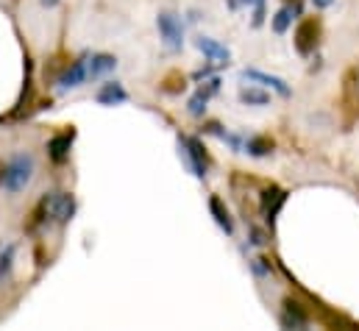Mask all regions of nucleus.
Here are the masks:
<instances>
[{
	"mask_svg": "<svg viewBox=\"0 0 359 331\" xmlns=\"http://www.w3.org/2000/svg\"><path fill=\"white\" fill-rule=\"evenodd\" d=\"M254 270L262 276V273H268L270 270V264H268V259H254Z\"/></svg>",
	"mask_w": 359,
	"mask_h": 331,
	"instance_id": "24",
	"label": "nucleus"
},
{
	"mask_svg": "<svg viewBox=\"0 0 359 331\" xmlns=\"http://www.w3.org/2000/svg\"><path fill=\"white\" fill-rule=\"evenodd\" d=\"M11 262H14V245H6V248L0 250V278H6V276H8Z\"/></svg>",
	"mask_w": 359,
	"mask_h": 331,
	"instance_id": "21",
	"label": "nucleus"
},
{
	"mask_svg": "<svg viewBox=\"0 0 359 331\" xmlns=\"http://www.w3.org/2000/svg\"><path fill=\"white\" fill-rule=\"evenodd\" d=\"M95 97H97L100 106H117V103H126L128 100V92H126V86L120 81H109L97 89Z\"/></svg>",
	"mask_w": 359,
	"mask_h": 331,
	"instance_id": "12",
	"label": "nucleus"
},
{
	"mask_svg": "<svg viewBox=\"0 0 359 331\" xmlns=\"http://www.w3.org/2000/svg\"><path fill=\"white\" fill-rule=\"evenodd\" d=\"M156 25H159V34H162V39H165V45L170 50H181L184 48V28H181V20L173 11H162Z\"/></svg>",
	"mask_w": 359,
	"mask_h": 331,
	"instance_id": "5",
	"label": "nucleus"
},
{
	"mask_svg": "<svg viewBox=\"0 0 359 331\" xmlns=\"http://www.w3.org/2000/svg\"><path fill=\"white\" fill-rule=\"evenodd\" d=\"M312 3H315V8H329L334 0H312Z\"/></svg>",
	"mask_w": 359,
	"mask_h": 331,
	"instance_id": "26",
	"label": "nucleus"
},
{
	"mask_svg": "<svg viewBox=\"0 0 359 331\" xmlns=\"http://www.w3.org/2000/svg\"><path fill=\"white\" fill-rule=\"evenodd\" d=\"M217 89H220V79H212V81H206L192 97H189V103H187V112L192 114V117H201L203 112H206V103H209V97L212 95H217Z\"/></svg>",
	"mask_w": 359,
	"mask_h": 331,
	"instance_id": "10",
	"label": "nucleus"
},
{
	"mask_svg": "<svg viewBox=\"0 0 359 331\" xmlns=\"http://www.w3.org/2000/svg\"><path fill=\"white\" fill-rule=\"evenodd\" d=\"M298 8H301V6H290V3H287L284 8H278L276 17H273V31H276V34H284V31L290 28V22H292V14H298Z\"/></svg>",
	"mask_w": 359,
	"mask_h": 331,
	"instance_id": "18",
	"label": "nucleus"
},
{
	"mask_svg": "<svg viewBox=\"0 0 359 331\" xmlns=\"http://www.w3.org/2000/svg\"><path fill=\"white\" fill-rule=\"evenodd\" d=\"M209 212H212L215 223H217V226H220L226 234H234V220H231V215H229L226 203H223L217 195H212V198H209Z\"/></svg>",
	"mask_w": 359,
	"mask_h": 331,
	"instance_id": "15",
	"label": "nucleus"
},
{
	"mask_svg": "<svg viewBox=\"0 0 359 331\" xmlns=\"http://www.w3.org/2000/svg\"><path fill=\"white\" fill-rule=\"evenodd\" d=\"M59 0H42V6H56Z\"/></svg>",
	"mask_w": 359,
	"mask_h": 331,
	"instance_id": "27",
	"label": "nucleus"
},
{
	"mask_svg": "<svg viewBox=\"0 0 359 331\" xmlns=\"http://www.w3.org/2000/svg\"><path fill=\"white\" fill-rule=\"evenodd\" d=\"M117 67V59L111 53H95L90 59V79H100Z\"/></svg>",
	"mask_w": 359,
	"mask_h": 331,
	"instance_id": "16",
	"label": "nucleus"
},
{
	"mask_svg": "<svg viewBox=\"0 0 359 331\" xmlns=\"http://www.w3.org/2000/svg\"><path fill=\"white\" fill-rule=\"evenodd\" d=\"M287 203V192L281 189V187H276V184H270L268 189L262 192V217L270 223V229H273V223H276V217H278V212H281V206Z\"/></svg>",
	"mask_w": 359,
	"mask_h": 331,
	"instance_id": "8",
	"label": "nucleus"
},
{
	"mask_svg": "<svg viewBox=\"0 0 359 331\" xmlns=\"http://www.w3.org/2000/svg\"><path fill=\"white\" fill-rule=\"evenodd\" d=\"M162 89H165L168 95H181V92L187 89V81H184L181 73H170V76L162 81Z\"/></svg>",
	"mask_w": 359,
	"mask_h": 331,
	"instance_id": "20",
	"label": "nucleus"
},
{
	"mask_svg": "<svg viewBox=\"0 0 359 331\" xmlns=\"http://www.w3.org/2000/svg\"><path fill=\"white\" fill-rule=\"evenodd\" d=\"M243 79H245V81L262 83V86H270V89L278 92L281 97H290V86L281 81L278 76H270V73H262V70H243Z\"/></svg>",
	"mask_w": 359,
	"mask_h": 331,
	"instance_id": "13",
	"label": "nucleus"
},
{
	"mask_svg": "<svg viewBox=\"0 0 359 331\" xmlns=\"http://www.w3.org/2000/svg\"><path fill=\"white\" fill-rule=\"evenodd\" d=\"M265 20V0H254V25H262Z\"/></svg>",
	"mask_w": 359,
	"mask_h": 331,
	"instance_id": "22",
	"label": "nucleus"
},
{
	"mask_svg": "<svg viewBox=\"0 0 359 331\" xmlns=\"http://www.w3.org/2000/svg\"><path fill=\"white\" fill-rule=\"evenodd\" d=\"M312 312L298 301V298H284V312H281V326L284 329H306Z\"/></svg>",
	"mask_w": 359,
	"mask_h": 331,
	"instance_id": "6",
	"label": "nucleus"
},
{
	"mask_svg": "<svg viewBox=\"0 0 359 331\" xmlns=\"http://www.w3.org/2000/svg\"><path fill=\"white\" fill-rule=\"evenodd\" d=\"M229 3V8H243V6H251L254 0H226Z\"/></svg>",
	"mask_w": 359,
	"mask_h": 331,
	"instance_id": "25",
	"label": "nucleus"
},
{
	"mask_svg": "<svg viewBox=\"0 0 359 331\" xmlns=\"http://www.w3.org/2000/svg\"><path fill=\"white\" fill-rule=\"evenodd\" d=\"M284 3H292V6H301V0H284Z\"/></svg>",
	"mask_w": 359,
	"mask_h": 331,
	"instance_id": "28",
	"label": "nucleus"
},
{
	"mask_svg": "<svg viewBox=\"0 0 359 331\" xmlns=\"http://www.w3.org/2000/svg\"><path fill=\"white\" fill-rule=\"evenodd\" d=\"M343 97H346V106L348 112L359 117V70H351L343 81Z\"/></svg>",
	"mask_w": 359,
	"mask_h": 331,
	"instance_id": "14",
	"label": "nucleus"
},
{
	"mask_svg": "<svg viewBox=\"0 0 359 331\" xmlns=\"http://www.w3.org/2000/svg\"><path fill=\"white\" fill-rule=\"evenodd\" d=\"M240 100H243V103H248V106H268L270 95L268 92H262V89L248 86V89H243V92H240Z\"/></svg>",
	"mask_w": 359,
	"mask_h": 331,
	"instance_id": "19",
	"label": "nucleus"
},
{
	"mask_svg": "<svg viewBox=\"0 0 359 331\" xmlns=\"http://www.w3.org/2000/svg\"><path fill=\"white\" fill-rule=\"evenodd\" d=\"M179 154L184 159L187 170L195 175V178H203L206 170H209V154L203 148V142L198 137H179Z\"/></svg>",
	"mask_w": 359,
	"mask_h": 331,
	"instance_id": "2",
	"label": "nucleus"
},
{
	"mask_svg": "<svg viewBox=\"0 0 359 331\" xmlns=\"http://www.w3.org/2000/svg\"><path fill=\"white\" fill-rule=\"evenodd\" d=\"M251 243H254V245H265V243H268L265 231H259V229H251Z\"/></svg>",
	"mask_w": 359,
	"mask_h": 331,
	"instance_id": "23",
	"label": "nucleus"
},
{
	"mask_svg": "<svg viewBox=\"0 0 359 331\" xmlns=\"http://www.w3.org/2000/svg\"><path fill=\"white\" fill-rule=\"evenodd\" d=\"M87 79H90V59L81 56V59H76V62H70L65 67V73L59 76V86L62 89H76V86H81Z\"/></svg>",
	"mask_w": 359,
	"mask_h": 331,
	"instance_id": "7",
	"label": "nucleus"
},
{
	"mask_svg": "<svg viewBox=\"0 0 359 331\" xmlns=\"http://www.w3.org/2000/svg\"><path fill=\"white\" fill-rule=\"evenodd\" d=\"M292 42H295V50H298L301 56H312L315 48H318V42H320V20H318V17L301 20L298 28H295Z\"/></svg>",
	"mask_w": 359,
	"mask_h": 331,
	"instance_id": "3",
	"label": "nucleus"
},
{
	"mask_svg": "<svg viewBox=\"0 0 359 331\" xmlns=\"http://www.w3.org/2000/svg\"><path fill=\"white\" fill-rule=\"evenodd\" d=\"M195 48L203 53V56H209L215 65H229V59H231V53H229V48L226 45H220L217 39H209V36H198L195 39Z\"/></svg>",
	"mask_w": 359,
	"mask_h": 331,
	"instance_id": "11",
	"label": "nucleus"
},
{
	"mask_svg": "<svg viewBox=\"0 0 359 331\" xmlns=\"http://www.w3.org/2000/svg\"><path fill=\"white\" fill-rule=\"evenodd\" d=\"M73 140H76V128H67V131L50 137V140H48V156H50L56 165H65V162L70 159Z\"/></svg>",
	"mask_w": 359,
	"mask_h": 331,
	"instance_id": "9",
	"label": "nucleus"
},
{
	"mask_svg": "<svg viewBox=\"0 0 359 331\" xmlns=\"http://www.w3.org/2000/svg\"><path fill=\"white\" fill-rule=\"evenodd\" d=\"M34 175V156L31 154H17L8 165H6V173H3V187L6 192H22L28 187Z\"/></svg>",
	"mask_w": 359,
	"mask_h": 331,
	"instance_id": "1",
	"label": "nucleus"
},
{
	"mask_svg": "<svg viewBox=\"0 0 359 331\" xmlns=\"http://www.w3.org/2000/svg\"><path fill=\"white\" fill-rule=\"evenodd\" d=\"M31 100H34V65H31V56L25 53V83H22V92H20L17 103H14V109L8 114H0V123H11V120L22 117L28 112Z\"/></svg>",
	"mask_w": 359,
	"mask_h": 331,
	"instance_id": "4",
	"label": "nucleus"
},
{
	"mask_svg": "<svg viewBox=\"0 0 359 331\" xmlns=\"http://www.w3.org/2000/svg\"><path fill=\"white\" fill-rule=\"evenodd\" d=\"M245 154H251V156H257V159L270 156V154H273V140H270V137H251V140L245 142Z\"/></svg>",
	"mask_w": 359,
	"mask_h": 331,
	"instance_id": "17",
	"label": "nucleus"
}]
</instances>
